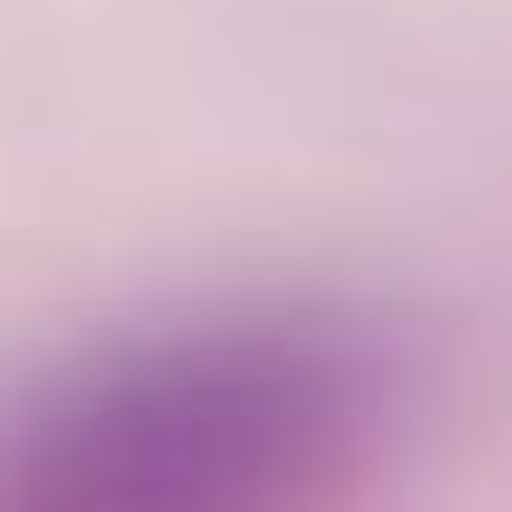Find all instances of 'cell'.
I'll list each match as a JSON object with an SVG mask.
<instances>
[{
  "label": "cell",
  "instance_id": "obj_1",
  "mask_svg": "<svg viewBox=\"0 0 512 512\" xmlns=\"http://www.w3.org/2000/svg\"><path fill=\"white\" fill-rule=\"evenodd\" d=\"M346 417L358 393L322 334H167L36 405L0 465V512H286L334 465Z\"/></svg>",
  "mask_w": 512,
  "mask_h": 512
}]
</instances>
